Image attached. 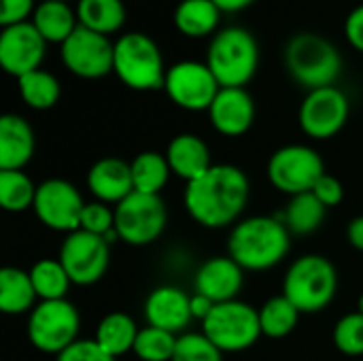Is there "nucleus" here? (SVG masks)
<instances>
[{"instance_id":"nucleus-22","label":"nucleus","mask_w":363,"mask_h":361,"mask_svg":"<svg viewBox=\"0 0 363 361\" xmlns=\"http://www.w3.org/2000/svg\"><path fill=\"white\" fill-rule=\"evenodd\" d=\"M166 160L174 177L183 179L185 183L196 181L202 177L211 166V149L208 145L196 134H177L166 147Z\"/></svg>"},{"instance_id":"nucleus-27","label":"nucleus","mask_w":363,"mask_h":361,"mask_svg":"<svg viewBox=\"0 0 363 361\" xmlns=\"http://www.w3.org/2000/svg\"><path fill=\"white\" fill-rule=\"evenodd\" d=\"M136 321L128 313H108L100 319L96 328V343L115 360L134 351V343L138 336Z\"/></svg>"},{"instance_id":"nucleus-30","label":"nucleus","mask_w":363,"mask_h":361,"mask_svg":"<svg viewBox=\"0 0 363 361\" xmlns=\"http://www.w3.org/2000/svg\"><path fill=\"white\" fill-rule=\"evenodd\" d=\"M17 87H19L21 100L34 111L53 109L62 96V87H60V81L55 79V74H51L43 68H36V70L19 77Z\"/></svg>"},{"instance_id":"nucleus-36","label":"nucleus","mask_w":363,"mask_h":361,"mask_svg":"<svg viewBox=\"0 0 363 361\" xmlns=\"http://www.w3.org/2000/svg\"><path fill=\"white\" fill-rule=\"evenodd\" d=\"M79 230H85L96 236H104L108 243H113L115 238H119L115 232V209H111V204H104L100 200L85 202Z\"/></svg>"},{"instance_id":"nucleus-1","label":"nucleus","mask_w":363,"mask_h":361,"mask_svg":"<svg viewBox=\"0 0 363 361\" xmlns=\"http://www.w3.org/2000/svg\"><path fill=\"white\" fill-rule=\"evenodd\" d=\"M251 196L249 177L234 164H213L202 177L187 183L185 209L189 217L208 230L234 228Z\"/></svg>"},{"instance_id":"nucleus-42","label":"nucleus","mask_w":363,"mask_h":361,"mask_svg":"<svg viewBox=\"0 0 363 361\" xmlns=\"http://www.w3.org/2000/svg\"><path fill=\"white\" fill-rule=\"evenodd\" d=\"M347 240L355 251L363 253V215H357L347 226Z\"/></svg>"},{"instance_id":"nucleus-21","label":"nucleus","mask_w":363,"mask_h":361,"mask_svg":"<svg viewBox=\"0 0 363 361\" xmlns=\"http://www.w3.org/2000/svg\"><path fill=\"white\" fill-rule=\"evenodd\" d=\"M36 151L32 126L15 113L0 117V170H23Z\"/></svg>"},{"instance_id":"nucleus-45","label":"nucleus","mask_w":363,"mask_h":361,"mask_svg":"<svg viewBox=\"0 0 363 361\" xmlns=\"http://www.w3.org/2000/svg\"><path fill=\"white\" fill-rule=\"evenodd\" d=\"M357 311L363 315V294H362V298H359V302H357Z\"/></svg>"},{"instance_id":"nucleus-11","label":"nucleus","mask_w":363,"mask_h":361,"mask_svg":"<svg viewBox=\"0 0 363 361\" xmlns=\"http://www.w3.org/2000/svg\"><path fill=\"white\" fill-rule=\"evenodd\" d=\"M57 260L68 272L72 285L89 287L102 281L108 270L111 243L104 236L77 230L64 238Z\"/></svg>"},{"instance_id":"nucleus-23","label":"nucleus","mask_w":363,"mask_h":361,"mask_svg":"<svg viewBox=\"0 0 363 361\" xmlns=\"http://www.w3.org/2000/svg\"><path fill=\"white\" fill-rule=\"evenodd\" d=\"M30 21L47 43L57 45H62L79 28L77 9H72L68 0H40Z\"/></svg>"},{"instance_id":"nucleus-35","label":"nucleus","mask_w":363,"mask_h":361,"mask_svg":"<svg viewBox=\"0 0 363 361\" xmlns=\"http://www.w3.org/2000/svg\"><path fill=\"white\" fill-rule=\"evenodd\" d=\"M334 347L349 355V357H359L363 355V315L359 311L345 315L342 319L336 321L334 332H332Z\"/></svg>"},{"instance_id":"nucleus-19","label":"nucleus","mask_w":363,"mask_h":361,"mask_svg":"<svg viewBox=\"0 0 363 361\" xmlns=\"http://www.w3.org/2000/svg\"><path fill=\"white\" fill-rule=\"evenodd\" d=\"M245 285V270L230 257L217 255L206 260L196 272V294L206 296L215 304L238 300V294Z\"/></svg>"},{"instance_id":"nucleus-26","label":"nucleus","mask_w":363,"mask_h":361,"mask_svg":"<svg viewBox=\"0 0 363 361\" xmlns=\"http://www.w3.org/2000/svg\"><path fill=\"white\" fill-rule=\"evenodd\" d=\"M328 217V206L313 194H300L291 196L287 202L281 221L289 230L291 236H311L315 234Z\"/></svg>"},{"instance_id":"nucleus-39","label":"nucleus","mask_w":363,"mask_h":361,"mask_svg":"<svg viewBox=\"0 0 363 361\" xmlns=\"http://www.w3.org/2000/svg\"><path fill=\"white\" fill-rule=\"evenodd\" d=\"M36 4L34 0H2L0 2V26H15L28 21L30 15H34Z\"/></svg>"},{"instance_id":"nucleus-14","label":"nucleus","mask_w":363,"mask_h":361,"mask_svg":"<svg viewBox=\"0 0 363 361\" xmlns=\"http://www.w3.org/2000/svg\"><path fill=\"white\" fill-rule=\"evenodd\" d=\"M349 113L351 102L340 87H321L304 96L298 111V123L306 136L315 140H328L347 126Z\"/></svg>"},{"instance_id":"nucleus-44","label":"nucleus","mask_w":363,"mask_h":361,"mask_svg":"<svg viewBox=\"0 0 363 361\" xmlns=\"http://www.w3.org/2000/svg\"><path fill=\"white\" fill-rule=\"evenodd\" d=\"M213 2L219 6L221 13H238V11H242V9L251 6L255 0H213Z\"/></svg>"},{"instance_id":"nucleus-34","label":"nucleus","mask_w":363,"mask_h":361,"mask_svg":"<svg viewBox=\"0 0 363 361\" xmlns=\"http://www.w3.org/2000/svg\"><path fill=\"white\" fill-rule=\"evenodd\" d=\"M177 340H179L177 334L147 326L140 328L132 353L140 361H172Z\"/></svg>"},{"instance_id":"nucleus-38","label":"nucleus","mask_w":363,"mask_h":361,"mask_svg":"<svg viewBox=\"0 0 363 361\" xmlns=\"http://www.w3.org/2000/svg\"><path fill=\"white\" fill-rule=\"evenodd\" d=\"M55 361H115L113 355H108L96 338H79L68 349H64Z\"/></svg>"},{"instance_id":"nucleus-40","label":"nucleus","mask_w":363,"mask_h":361,"mask_svg":"<svg viewBox=\"0 0 363 361\" xmlns=\"http://www.w3.org/2000/svg\"><path fill=\"white\" fill-rule=\"evenodd\" d=\"M313 194L328 206V209H334L338 206L342 200H345V185L340 179H336L334 174H323L317 185L313 187Z\"/></svg>"},{"instance_id":"nucleus-8","label":"nucleus","mask_w":363,"mask_h":361,"mask_svg":"<svg viewBox=\"0 0 363 361\" xmlns=\"http://www.w3.org/2000/svg\"><path fill=\"white\" fill-rule=\"evenodd\" d=\"M81 317L70 300H43L28 315V340L34 349L60 355L79 340Z\"/></svg>"},{"instance_id":"nucleus-13","label":"nucleus","mask_w":363,"mask_h":361,"mask_svg":"<svg viewBox=\"0 0 363 361\" xmlns=\"http://www.w3.org/2000/svg\"><path fill=\"white\" fill-rule=\"evenodd\" d=\"M62 64L81 79H102L113 72L115 62V43L108 36L98 34L89 28L79 26L62 45H60Z\"/></svg>"},{"instance_id":"nucleus-33","label":"nucleus","mask_w":363,"mask_h":361,"mask_svg":"<svg viewBox=\"0 0 363 361\" xmlns=\"http://www.w3.org/2000/svg\"><path fill=\"white\" fill-rule=\"evenodd\" d=\"M34 181L23 170H0V206L6 213H23L36 200Z\"/></svg>"},{"instance_id":"nucleus-2","label":"nucleus","mask_w":363,"mask_h":361,"mask_svg":"<svg viewBox=\"0 0 363 361\" xmlns=\"http://www.w3.org/2000/svg\"><path fill=\"white\" fill-rule=\"evenodd\" d=\"M291 249V234L281 217L255 215L240 219L228 238V255L247 272L279 266Z\"/></svg>"},{"instance_id":"nucleus-7","label":"nucleus","mask_w":363,"mask_h":361,"mask_svg":"<svg viewBox=\"0 0 363 361\" xmlns=\"http://www.w3.org/2000/svg\"><path fill=\"white\" fill-rule=\"evenodd\" d=\"M202 332L221 353L247 351L264 336L259 311L242 300L215 304L213 313L202 321Z\"/></svg>"},{"instance_id":"nucleus-18","label":"nucleus","mask_w":363,"mask_h":361,"mask_svg":"<svg viewBox=\"0 0 363 361\" xmlns=\"http://www.w3.org/2000/svg\"><path fill=\"white\" fill-rule=\"evenodd\" d=\"M145 319L147 326L181 336V332L194 321L191 296L174 285L155 287L145 300Z\"/></svg>"},{"instance_id":"nucleus-4","label":"nucleus","mask_w":363,"mask_h":361,"mask_svg":"<svg viewBox=\"0 0 363 361\" xmlns=\"http://www.w3.org/2000/svg\"><path fill=\"white\" fill-rule=\"evenodd\" d=\"M206 64L221 87H247L259 68L257 38L240 26L221 28L208 45Z\"/></svg>"},{"instance_id":"nucleus-43","label":"nucleus","mask_w":363,"mask_h":361,"mask_svg":"<svg viewBox=\"0 0 363 361\" xmlns=\"http://www.w3.org/2000/svg\"><path fill=\"white\" fill-rule=\"evenodd\" d=\"M213 309H215V302L208 300L206 296H200V294L191 296V315H194V319L204 321L213 313Z\"/></svg>"},{"instance_id":"nucleus-9","label":"nucleus","mask_w":363,"mask_h":361,"mask_svg":"<svg viewBox=\"0 0 363 361\" xmlns=\"http://www.w3.org/2000/svg\"><path fill=\"white\" fill-rule=\"evenodd\" d=\"M168 226V209L162 196L132 191L115 206V232L130 247H147L160 240Z\"/></svg>"},{"instance_id":"nucleus-28","label":"nucleus","mask_w":363,"mask_h":361,"mask_svg":"<svg viewBox=\"0 0 363 361\" xmlns=\"http://www.w3.org/2000/svg\"><path fill=\"white\" fill-rule=\"evenodd\" d=\"M125 4L123 0H79L77 17L79 26L89 28L98 34H113L125 23Z\"/></svg>"},{"instance_id":"nucleus-5","label":"nucleus","mask_w":363,"mask_h":361,"mask_svg":"<svg viewBox=\"0 0 363 361\" xmlns=\"http://www.w3.org/2000/svg\"><path fill=\"white\" fill-rule=\"evenodd\" d=\"M336 291L338 270L325 255L319 253H306L298 257L283 279V296L306 315L325 311L334 302Z\"/></svg>"},{"instance_id":"nucleus-24","label":"nucleus","mask_w":363,"mask_h":361,"mask_svg":"<svg viewBox=\"0 0 363 361\" xmlns=\"http://www.w3.org/2000/svg\"><path fill=\"white\" fill-rule=\"evenodd\" d=\"M174 26L183 36L204 38L215 36L219 30L221 11L213 0H181L174 9Z\"/></svg>"},{"instance_id":"nucleus-29","label":"nucleus","mask_w":363,"mask_h":361,"mask_svg":"<svg viewBox=\"0 0 363 361\" xmlns=\"http://www.w3.org/2000/svg\"><path fill=\"white\" fill-rule=\"evenodd\" d=\"M132 181H134V191L140 194H155L160 196L162 189L166 187L172 170L166 160V153L157 151H143L138 153L132 162Z\"/></svg>"},{"instance_id":"nucleus-31","label":"nucleus","mask_w":363,"mask_h":361,"mask_svg":"<svg viewBox=\"0 0 363 361\" xmlns=\"http://www.w3.org/2000/svg\"><path fill=\"white\" fill-rule=\"evenodd\" d=\"M28 272H30L32 285H34L40 302L43 300H66L72 281L60 260H51V257L38 260Z\"/></svg>"},{"instance_id":"nucleus-17","label":"nucleus","mask_w":363,"mask_h":361,"mask_svg":"<svg viewBox=\"0 0 363 361\" xmlns=\"http://www.w3.org/2000/svg\"><path fill=\"white\" fill-rule=\"evenodd\" d=\"M255 100L247 87H221L208 109L213 128L230 138L247 134L255 123Z\"/></svg>"},{"instance_id":"nucleus-16","label":"nucleus","mask_w":363,"mask_h":361,"mask_svg":"<svg viewBox=\"0 0 363 361\" xmlns=\"http://www.w3.org/2000/svg\"><path fill=\"white\" fill-rule=\"evenodd\" d=\"M47 40L32 21L6 26L0 32V64L15 79L40 68Z\"/></svg>"},{"instance_id":"nucleus-20","label":"nucleus","mask_w":363,"mask_h":361,"mask_svg":"<svg viewBox=\"0 0 363 361\" xmlns=\"http://www.w3.org/2000/svg\"><path fill=\"white\" fill-rule=\"evenodd\" d=\"M87 187L96 200L117 206L134 191L132 166L119 157H100L87 172Z\"/></svg>"},{"instance_id":"nucleus-37","label":"nucleus","mask_w":363,"mask_h":361,"mask_svg":"<svg viewBox=\"0 0 363 361\" xmlns=\"http://www.w3.org/2000/svg\"><path fill=\"white\" fill-rule=\"evenodd\" d=\"M172 361H223V353L204 336V332H187L179 336Z\"/></svg>"},{"instance_id":"nucleus-41","label":"nucleus","mask_w":363,"mask_h":361,"mask_svg":"<svg viewBox=\"0 0 363 361\" xmlns=\"http://www.w3.org/2000/svg\"><path fill=\"white\" fill-rule=\"evenodd\" d=\"M345 36L349 40V45L357 51L363 53V4H357L355 9H351V13L347 15L345 21Z\"/></svg>"},{"instance_id":"nucleus-10","label":"nucleus","mask_w":363,"mask_h":361,"mask_svg":"<svg viewBox=\"0 0 363 361\" xmlns=\"http://www.w3.org/2000/svg\"><path fill=\"white\" fill-rule=\"evenodd\" d=\"M268 181L281 191L291 196L308 194L325 174V162L308 145H285L268 160Z\"/></svg>"},{"instance_id":"nucleus-32","label":"nucleus","mask_w":363,"mask_h":361,"mask_svg":"<svg viewBox=\"0 0 363 361\" xmlns=\"http://www.w3.org/2000/svg\"><path fill=\"white\" fill-rule=\"evenodd\" d=\"M259 311V323H262V334L268 336V338H285L289 336L298 321H300V311L298 306L285 298L283 294L281 296H274L270 300L264 302Z\"/></svg>"},{"instance_id":"nucleus-15","label":"nucleus","mask_w":363,"mask_h":361,"mask_svg":"<svg viewBox=\"0 0 363 361\" xmlns=\"http://www.w3.org/2000/svg\"><path fill=\"white\" fill-rule=\"evenodd\" d=\"M34 213L38 221L53 232H77L85 200L81 191L66 179H47L38 183Z\"/></svg>"},{"instance_id":"nucleus-12","label":"nucleus","mask_w":363,"mask_h":361,"mask_svg":"<svg viewBox=\"0 0 363 361\" xmlns=\"http://www.w3.org/2000/svg\"><path fill=\"white\" fill-rule=\"evenodd\" d=\"M221 85L206 62L181 60L166 72L164 91L179 109L185 111H208Z\"/></svg>"},{"instance_id":"nucleus-6","label":"nucleus","mask_w":363,"mask_h":361,"mask_svg":"<svg viewBox=\"0 0 363 361\" xmlns=\"http://www.w3.org/2000/svg\"><path fill=\"white\" fill-rule=\"evenodd\" d=\"M113 72L134 91L164 89L166 64L160 45L145 32H125L115 40Z\"/></svg>"},{"instance_id":"nucleus-3","label":"nucleus","mask_w":363,"mask_h":361,"mask_svg":"<svg viewBox=\"0 0 363 361\" xmlns=\"http://www.w3.org/2000/svg\"><path fill=\"white\" fill-rule=\"evenodd\" d=\"M283 62L291 79L308 91L336 85L345 68L338 47L315 32L294 34L283 49Z\"/></svg>"},{"instance_id":"nucleus-25","label":"nucleus","mask_w":363,"mask_h":361,"mask_svg":"<svg viewBox=\"0 0 363 361\" xmlns=\"http://www.w3.org/2000/svg\"><path fill=\"white\" fill-rule=\"evenodd\" d=\"M36 300L38 296L28 270L15 266H4L0 270V311L4 315H30Z\"/></svg>"}]
</instances>
